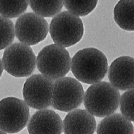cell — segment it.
I'll return each instance as SVG.
<instances>
[{"label":"cell","instance_id":"1","mask_svg":"<svg viewBox=\"0 0 134 134\" xmlns=\"http://www.w3.org/2000/svg\"><path fill=\"white\" fill-rule=\"evenodd\" d=\"M108 60L105 55L94 48L80 50L71 60V70L79 81L93 85L99 82L107 74Z\"/></svg>","mask_w":134,"mask_h":134},{"label":"cell","instance_id":"2","mask_svg":"<svg viewBox=\"0 0 134 134\" xmlns=\"http://www.w3.org/2000/svg\"><path fill=\"white\" fill-rule=\"evenodd\" d=\"M118 90L111 83L100 82L89 87L84 94L83 104L86 110L98 118H104L113 114L120 102Z\"/></svg>","mask_w":134,"mask_h":134},{"label":"cell","instance_id":"3","mask_svg":"<svg viewBox=\"0 0 134 134\" xmlns=\"http://www.w3.org/2000/svg\"><path fill=\"white\" fill-rule=\"evenodd\" d=\"M37 65L42 75L54 81L63 78L69 72L71 60L65 48L57 44H51L39 52Z\"/></svg>","mask_w":134,"mask_h":134},{"label":"cell","instance_id":"4","mask_svg":"<svg viewBox=\"0 0 134 134\" xmlns=\"http://www.w3.org/2000/svg\"><path fill=\"white\" fill-rule=\"evenodd\" d=\"M49 29L53 42L64 48L78 43L84 34L82 20L68 11H63L54 16L51 20Z\"/></svg>","mask_w":134,"mask_h":134},{"label":"cell","instance_id":"5","mask_svg":"<svg viewBox=\"0 0 134 134\" xmlns=\"http://www.w3.org/2000/svg\"><path fill=\"white\" fill-rule=\"evenodd\" d=\"M4 69L16 78L27 77L34 71L37 60L33 50L29 46L16 42L6 48L3 53Z\"/></svg>","mask_w":134,"mask_h":134},{"label":"cell","instance_id":"6","mask_svg":"<svg viewBox=\"0 0 134 134\" xmlns=\"http://www.w3.org/2000/svg\"><path fill=\"white\" fill-rule=\"evenodd\" d=\"M84 94L83 87L78 80L64 77L53 84L51 105L56 110L69 112L80 106Z\"/></svg>","mask_w":134,"mask_h":134},{"label":"cell","instance_id":"7","mask_svg":"<svg viewBox=\"0 0 134 134\" xmlns=\"http://www.w3.org/2000/svg\"><path fill=\"white\" fill-rule=\"evenodd\" d=\"M27 105L21 99L9 97L0 101V130L8 134L19 133L30 119Z\"/></svg>","mask_w":134,"mask_h":134},{"label":"cell","instance_id":"8","mask_svg":"<svg viewBox=\"0 0 134 134\" xmlns=\"http://www.w3.org/2000/svg\"><path fill=\"white\" fill-rule=\"evenodd\" d=\"M53 81L42 74L29 77L24 85L23 97L27 106L35 109H46L52 104Z\"/></svg>","mask_w":134,"mask_h":134},{"label":"cell","instance_id":"9","mask_svg":"<svg viewBox=\"0 0 134 134\" xmlns=\"http://www.w3.org/2000/svg\"><path fill=\"white\" fill-rule=\"evenodd\" d=\"M15 29L17 39L22 43L30 46L44 40L48 33L49 26L44 17L29 12L17 19Z\"/></svg>","mask_w":134,"mask_h":134},{"label":"cell","instance_id":"10","mask_svg":"<svg viewBox=\"0 0 134 134\" xmlns=\"http://www.w3.org/2000/svg\"><path fill=\"white\" fill-rule=\"evenodd\" d=\"M111 84L117 90L134 88V58L127 56L118 57L111 64L108 74Z\"/></svg>","mask_w":134,"mask_h":134},{"label":"cell","instance_id":"11","mask_svg":"<svg viewBox=\"0 0 134 134\" xmlns=\"http://www.w3.org/2000/svg\"><path fill=\"white\" fill-rule=\"evenodd\" d=\"M27 130L29 134H61L63 122L54 111L42 109L32 116L28 122Z\"/></svg>","mask_w":134,"mask_h":134},{"label":"cell","instance_id":"12","mask_svg":"<svg viewBox=\"0 0 134 134\" xmlns=\"http://www.w3.org/2000/svg\"><path fill=\"white\" fill-rule=\"evenodd\" d=\"M96 130L94 116L85 109L68 112L63 121L64 134H94Z\"/></svg>","mask_w":134,"mask_h":134},{"label":"cell","instance_id":"13","mask_svg":"<svg viewBox=\"0 0 134 134\" xmlns=\"http://www.w3.org/2000/svg\"><path fill=\"white\" fill-rule=\"evenodd\" d=\"M97 134H134L133 125L121 114L105 117L98 124Z\"/></svg>","mask_w":134,"mask_h":134},{"label":"cell","instance_id":"14","mask_svg":"<svg viewBox=\"0 0 134 134\" xmlns=\"http://www.w3.org/2000/svg\"><path fill=\"white\" fill-rule=\"evenodd\" d=\"M114 19L123 30L134 31V1H120L114 9Z\"/></svg>","mask_w":134,"mask_h":134},{"label":"cell","instance_id":"15","mask_svg":"<svg viewBox=\"0 0 134 134\" xmlns=\"http://www.w3.org/2000/svg\"><path fill=\"white\" fill-rule=\"evenodd\" d=\"M29 5L37 15L42 17H51L61 11L64 1H29Z\"/></svg>","mask_w":134,"mask_h":134},{"label":"cell","instance_id":"16","mask_svg":"<svg viewBox=\"0 0 134 134\" xmlns=\"http://www.w3.org/2000/svg\"><path fill=\"white\" fill-rule=\"evenodd\" d=\"M29 4V1H0V15L8 19L18 17Z\"/></svg>","mask_w":134,"mask_h":134},{"label":"cell","instance_id":"17","mask_svg":"<svg viewBox=\"0 0 134 134\" xmlns=\"http://www.w3.org/2000/svg\"><path fill=\"white\" fill-rule=\"evenodd\" d=\"M98 1H64V5L69 12L79 17L86 16L96 8Z\"/></svg>","mask_w":134,"mask_h":134},{"label":"cell","instance_id":"18","mask_svg":"<svg viewBox=\"0 0 134 134\" xmlns=\"http://www.w3.org/2000/svg\"><path fill=\"white\" fill-rule=\"evenodd\" d=\"M15 36V28L12 20L0 15V50L9 46Z\"/></svg>","mask_w":134,"mask_h":134},{"label":"cell","instance_id":"19","mask_svg":"<svg viewBox=\"0 0 134 134\" xmlns=\"http://www.w3.org/2000/svg\"><path fill=\"white\" fill-rule=\"evenodd\" d=\"M120 108L122 115L134 122V88L127 90L122 95Z\"/></svg>","mask_w":134,"mask_h":134},{"label":"cell","instance_id":"20","mask_svg":"<svg viewBox=\"0 0 134 134\" xmlns=\"http://www.w3.org/2000/svg\"><path fill=\"white\" fill-rule=\"evenodd\" d=\"M3 70H4V67H3V65H2V61H1L0 59V78L2 75Z\"/></svg>","mask_w":134,"mask_h":134},{"label":"cell","instance_id":"21","mask_svg":"<svg viewBox=\"0 0 134 134\" xmlns=\"http://www.w3.org/2000/svg\"><path fill=\"white\" fill-rule=\"evenodd\" d=\"M0 134H7L6 133H5L4 131L0 130Z\"/></svg>","mask_w":134,"mask_h":134}]
</instances>
